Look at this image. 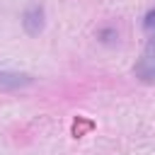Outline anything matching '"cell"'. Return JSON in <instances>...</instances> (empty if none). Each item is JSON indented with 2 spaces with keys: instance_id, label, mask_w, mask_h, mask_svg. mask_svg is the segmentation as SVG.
I'll list each match as a JSON object with an SVG mask.
<instances>
[{
  "instance_id": "4",
  "label": "cell",
  "mask_w": 155,
  "mask_h": 155,
  "mask_svg": "<svg viewBox=\"0 0 155 155\" xmlns=\"http://www.w3.org/2000/svg\"><path fill=\"white\" fill-rule=\"evenodd\" d=\"M143 29H145L148 34H155V7H150V10L145 12V17H143Z\"/></svg>"
},
{
  "instance_id": "2",
  "label": "cell",
  "mask_w": 155,
  "mask_h": 155,
  "mask_svg": "<svg viewBox=\"0 0 155 155\" xmlns=\"http://www.w3.org/2000/svg\"><path fill=\"white\" fill-rule=\"evenodd\" d=\"M22 27L29 36H39L44 31V7L31 2L24 12H22Z\"/></svg>"
},
{
  "instance_id": "1",
  "label": "cell",
  "mask_w": 155,
  "mask_h": 155,
  "mask_svg": "<svg viewBox=\"0 0 155 155\" xmlns=\"http://www.w3.org/2000/svg\"><path fill=\"white\" fill-rule=\"evenodd\" d=\"M133 75H136L140 82H155V34L148 39V44H145L140 58L136 61Z\"/></svg>"
},
{
  "instance_id": "3",
  "label": "cell",
  "mask_w": 155,
  "mask_h": 155,
  "mask_svg": "<svg viewBox=\"0 0 155 155\" xmlns=\"http://www.w3.org/2000/svg\"><path fill=\"white\" fill-rule=\"evenodd\" d=\"M24 85H31V75L0 70V87H5V90H17V87H24Z\"/></svg>"
}]
</instances>
